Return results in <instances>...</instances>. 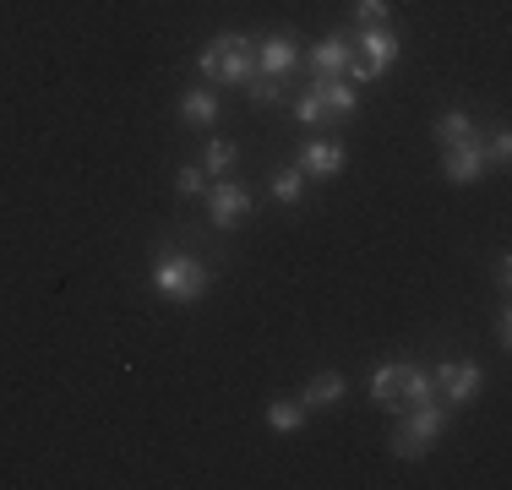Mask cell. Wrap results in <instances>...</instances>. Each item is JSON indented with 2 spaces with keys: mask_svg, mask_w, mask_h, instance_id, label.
Masks as SVG:
<instances>
[{
  "mask_svg": "<svg viewBox=\"0 0 512 490\" xmlns=\"http://www.w3.org/2000/svg\"><path fill=\"white\" fill-rule=\"evenodd\" d=\"M197 71H202L207 88H246L256 77V39H246V33H218L197 55Z\"/></svg>",
  "mask_w": 512,
  "mask_h": 490,
  "instance_id": "6da1fadb",
  "label": "cell"
},
{
  "mask_svg": "<svg viewBox=\"0 0 512 490\" xmlns=\"http://www.w3.org/2000/svg\"><path fill=\"white\" fill-rule=\"evenodd\" d=\"M207 284H213V267L191 251H175V245H158L153 251V289L175 305H197Z\"/></svg>",
  "mask_w": 512,
  "mask_h": 490,
  "instance_id": "7a4b0ae2",
  "label": "cell"
},
{
  "mask_svg": "<svg viewBox=\"0 0 512 490\" xmlns=\"http://www.w3.org/2000/svg\"><path fill=\"white\" fill-rule=\"evenodd\" d=\"M447 409H453V403L431 398V403H420V409L398 414V431L387 436L393 458H425V452H436V441L447 436Z\"/></svg>",
  "mask_w": 512,
  "mask_h": 490,
  "instance_id": "3957f363",
  "label": "cell"
},
{
  "mask_svg": "<svg viewBox=\"0 0 512 490\" xmlns=\"http://www.w3.org/2000/svg\"><path fill=\"white\" fill-rule=\"evenodd\" d=\"M349 82H376L398 60V28H349Z\"/></svg>",
  "mask_w": 512,
  "mask_h": 490,
  "instance_id": "277c9868",
  "label": "cell"
},
{
  "mask_svg": "<svg viewBox=\"0 0 512 490\" xmlns=\"http://www.w3.org/2000/svg\"><path fill=\"white\" fill-rule=\"evenodd\" d=\"M300 60H306V44H300L289 28H273V33L256 39V77L284 82V88H289V77L300 71Z\"/></svg>",
  "mask_w": 512,
  "mask_h": 490,
  "instance_id": "5b68a950",
  "label": "cell"
},
{
  "mask_svg": "<svg viewBox=\"0 0 512 490\" xmlns=\"http://www.w3.org/2000/svg\"><path fill=\"white\" fill-rule=\"evenodd\" d=\"M202 196H207V218H213L218 229H240L251 218V207H256V191L246 186V180H213Z\"/></svg>",
  "mask_w": 512,
  "mask_h": 490,
  "instance_id": "8992f818",
  "label": "cell"
},
{
  "mask_svg": "<svg viewBox=\"0 0 512 490\" xmlns=\"http://www.w3.org/2000/svg\"><path fill=\"white\" fill-rule=\"evenodd\" d=\"M349 55H355L349 28H338V33H327L322 44H311L300 66H306V77H349Z\"/></svg>",
  "mask_w": 512,
  "mask_h": 490,
  "instance_id": "52a82bcc",
  "label": "cell"
},
{
  "mask_svg": "<svg viewBox=\"0 0 512 490\" xmlns=\"http://www.w3.org/2000/svg\"><path fill=\"white\" fill-rule=\"evenodd\" d=\"M480 387H485V365H474V360L436 365V392H442V403H469Z\"/></svg>",
  "mask_w": 512,
  "mask_h": 490,
  "instance_id": "ba28073f",
  "label": "cell"
},
{
  "mask_svg": "<svg viewBox=\"0 0 512 490\" xmlns=\"http://www.w3.org/2000/svg\"><path fill=\"white\" fill-rule=\"evenodd\" d=\"M442 175L453 180V186H474V180H485V175H491V158H485L480 137H469V142L447 147V153H442Z\"/></svg>",
  "mask_w": 512,
  "mask_h": 490,
  "instance_id": "9c48e42d",
  "label": "cell"
},
{
  "mask_svg": "<svg viewBox=\"0 0 512 490\" xmlns=\"http://www.w3.org/2000/svg\"><path fill=\"white\" fill-rule=\"evenodd\" d=\"M295 164L306 169V180H333V175H344V164H349V147L344 142H327V137H316L306 142L295 153Z\"/></svg>",
  "mask_w": 512,
  "mask_h": 490,
  "instance_id": "30bf717a",
  "label": "cell"
},
{
  "mask_svg": "<svg viewBox=\"0 0 512 490\" xmlns=\"http://www.w3.org/2000/svg\"><path fill=\"white\" fill-rule=\"evenodd\" d=\"M316 93H322V104H327V120H349L360 109V88L349 77H306Z\"/></svg>",
  "mask_w": 512,
  "mask_h": 490,
  "instance_id": "8fae6325",
  "label": "cell"
},
{
  "mask_svg": "<svg viewBox=\"0 0 512 490\" xmlns=\"http://www.w3.org/2000/svg\"><path fill=\"white\" fill-rule=\"evenodd\" d=\"M404 382H409V360L376 365V376H371V403H376V409H393V414H398V398H404Z\"/></svg>",
  "mask_w": 512,
  "mask_h": 490,
  "instance_id": "7c38bea8",
  "label": "cell"
},
{
  "mask_svg": "<svg viewBox=\"0 0 512 490\" xmlns=\"http://www.w3.org/2000/svg\"><path fill=\"white\" fill-rule=\"evenodd\" d=\"M180 120H191V126H218V120H224V104H218L213 88H186L180 93Z\"/></svg>",
  "mask_w": 512,
  "mask_h": 490,
  "instance_id": "4fadbf2b",
  "label": "cell"
},
{
  "mask_svg": "<svg viewBox=\"0 0 512 490\" xmlns=\"http://www.w3.org/2000/svg\"><path fill=\"white\" fill-rule=\"evenodd\" d=\"M349 392V382L338 371H322V376H311L306 382V392H300V403H306V409H333L338 398H344Z\"/></svg>",
  "mask_w": 512,
  "mask_h": 490,
  "instance_id": "5bb4252c",
  "label": "cell"
},
{
  "mask_svg": "<svg viewBox=\"0 0 512 490\" xmlns=\"http://www.w3.org/2000/svg\"><path fill=\"white\" fill-rule=\"evenodd\" d=\"M273 202L278 207H300V202H306V169H300V164L273 169Z\"/></svg>",
  "mask_w": 512,
  "mask_h": 490,
  "instance_id": "9a60e30c",
  "label": "cell"
},
{
  "mask_svg": "<svg viewBox=\"0 0 512 490\" xmlns=\"http://www.w3.org/2000/svg\"><path fill=\"white\" fill-rule=\"evenodd\" d=\"M436 147H458V142H469L474 137V115L469 109H447V115H436Z\"/></svg>",
  "mask_w": 512,
  "mask_h": 490,
  "instance_id": "2e32d148",
  "label": "cell"
},
{
  "mask_svg": "<svg viewBox=\"0 0 512 490\" xmlns=\"http://www.w3.org/2000/svg\"><path fill=\"white\" fill-rule=\"evenodd\" d=\"M306 403L300 398H278V403H267V425H273L278 436H289V431H300V425H306Z\"/></svg>",
  "mask_w": 512,
  "mask_h": 490,
  "instance_id": "e0dca14e",
  "label": "cell"
},
{
  "mask_svg": "<svg viewBox=\"0 0 512 490\" xmlns=\"http://www.w3.org/2000/svg\"><path fill=\"white\" fill-rule=\"evenodd\" d=\"M436 398V376L425 365H409V382H404V398H398V414L404 409H420V403Z\"/></svg>",
  "mask_w": 512,
  "mask_h": 490,
  "instance_id": "ac0fdd59",
  "label": "cell"
},
{
  "mask_svg": "<svg viewBox=\"0 0 512 490\" xmlns=\"http://www.w3.org/2000/svg\"><path fill=\"white\" fill-rule=\"evenodd\" d=\"M235 164H240V147H235V142L213 137V142L202 147V169H207V175H229Z\"/></svg>",
  "mask_w": 512,
  "mask_h": 490,
  "instance_id": "d6986e66",
  "label": "cell"
},
{
  "mask_svg": "<svg viewBox=\"0 0 512 490\" xmlns=\"http://www.w3.org/2000/svg\"><path fill=\"white\" fill-rule=\"evenodd\" d=\"M355 28H393V0H355Z\"/></svg>",
  "mask_w": 512,
  "mask_h": 490,
  "instance_id": "ffe728a7",
  "label": "cell"
},
{
  "mask_svg": "<svg viewBox=\"0 0 512 490\" xmlns=\"http://www.w3.org/2000/svg\"><path fill=\"white\" fill-rule=\"evenodd\" d=\"M295 120H300V126H333V120H327V104H322V93H316L311 82H306V93L295 98Z\"/></svg>",
  "mask_w": 512,
  "mask_h": 490,
  "instance_id": "44dd1931",
  "label": "cell"
},
{
  "mask_svg": "<svg viewBox=\"0 0 512 490\" xmlns=\"http://www.w3.org/2000/svg\"><path fill=\"white\" fill-rule=\"evenodd\" d=\"M175 191H180V196H202V191H207V169H202V164H180V169H175Z\"/></svg>",
  "mask_w": 512,
  "mask_h": 490,
  "instance_id": "7402d4cb",
  "label": "cell"
},
{
  "mask_svg": "<svg viewBox=\"0 0 512 490\" xmlns=\"http://www.w3.org/2000/svg\"><path fill=\"white\" fill-rule=\"evenodd\" d=\"M485 158H491V164H507V158H512V137H507V126H496V131H491V142H485Z\"/></svg>",
  "mask_w": 512,
  "mask_h": 490,
  "instance_id": "603a6c76",
  "label": "cell"
}]
</instances>
